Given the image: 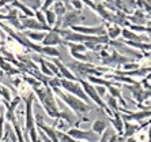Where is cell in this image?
Instances as JSON below:
<instances>
[{
  "mask_svg": "<svg viewBox=\"0 0 151 142\" xmlns=\"http://www.w3.org/2000/svg\"><path fill=\"white\" fill-rule=\"evenodd\" d=\"M53 93H56L57 96L60 97V100H61L63 103L67 104L71 109L74 111V114H76V115H83L93 108L90 104L82 101L81 99L72 96V94H70V93L61 92V89H56V90H53Z\"/></svg>",
  "mask_w": 151,
  "mask_h": 142,
  "instance_id": "obj_1",
  "label": "cell"
},
{
  "mask_svg": "<svg viewBox=\"0 0 151 142\" xmlns=\"http://www.w3.org/2000/svg\"><path fill=\"white\" fill-rule=\"evenodd\" d=\"M79 83L82 85V88H83V92L86 93V96L88 97L90 100H93L97 105H99L101 108H104L105 109V112L108 115H110V116H113V112L108 108V105H106L104 101H102V99L98 96V93H97V90H95V86L94 85H91L88 81H86V79H81L79 81Z\"/></svg>",
  "mask_w": 151,
  "mask_h": 142,
  "instance_id": "obj_2",
  "label": "cell"
},
{
  "mask_svg": "<svg viewBox=\"0 0 151 142\" xmlns=\"http://www.w3.org/2000/svg\"><path fill=\"white\" fill-rule=\"evenodd\" d=\"M61 88H63L64 90H67L70 94L78 97V99H81L84 103L88 104V101H90V99L86 96V93L83 92V88H82V85L78 81H68V79L61 78Z\"/></svg>",
  "mask_w": 151,
  "mask_h": 142,
  "instance_id": "obj_3",
  "label": "cell"
},
{
  "mask_svg": "<svg viewBox=\"0 0 151 142\" xmlns=\"http://www.w3.org/2000/svg\"><path fill=\"white\" fill-rule=\"evenodd\" d=\"M67 134L71 138H74L76 142L79 141H86V142H98L99 137L93 131H86L83 128L79 127H71L67 131Z\"/></svg>",
  "mask_w": 151,
  "mask_h": 142,
  "instance_id": "obj_4",
  "label": "cell"
},
{
  "mask_svg": "<svg viewBox=\"0 0 151 142\" xmlns=\"http://www.w3.org/2000/svg\"><path fill=\"white\" fill-rule=\"evenodd\" d=\"M84 19L86 18L82 15V12H78V11L72 10L61 18V29L65 30L67 28H74V26H76L78 22H83Z\"/></svg>",
  "mask_w": 151,
  "mask_h": 142,
  "instance_id": "obj_5",
  "label": "cell"
},
{
  "mask_svg": "<svg viewBox=\"0 0 151 142\" xmlns=\"http://www.w3.org/2000/svg\"><path fill=\"white\" fill-rule=\"evenodd\" d=\"M21 19L22 29H27V30H33V32H50L52 30V29L45 28L41 23H38L35 18H26L25 15H22Z\"/></svg>",
  "mask_w": 151,
  "mask_h": 142,
  "instance_id": "obj_6",
  "label": "cell"
},
{
  "mask_svg": "<svg viewBox=\"0 0 151 142\" xmlns=\"http://www.w3.org/2000/svg\"><path fill=\"white\" fill-rule=\"evenodd\" d=\"M42 44H44V46H55V45H57V44H65V41L60 37V34L57 33L56 29L53 28L50 32L46 33Z\"/></svg>",
  "mask_w": 151,
  "mask_h": 142,
  "instance_id": "obj_7",
  "label": "cell"
},
{
  "mask_svg": "<svg viewBox=\"0 0 151 142\" xmlns=\"http://www.w3.org/2000/svg\"><path fill=\"white\" fill-rule=\"evenodd\" d=\"M124 122H144L146 119H150L151 117V109L150 111H139V112H135V114H124L121 115Z\"/></svg>",
  "mask_w": 151,
  "mask_h": 142,
  "instance_id": "obj_8",
  "label": "cell"
},
{
  "mask_svg": "<svg viewBox=\"0 0 151 142\" xmlns=\"http://www.w3.org/2000/svg\"><path fill=\"white\" fill-rule=\"evenodd\" d=\"M55 64H56V67L59 68L60 77H63V79H68V81H76V75H74V72H72L70 68L65 67V66H64V64L61 63L59 59H56V60H55Z\"/></svg>",
  "mask_w": 151,
  "mask_h": 142,
  "instance_id": "obj_9",
  "label": "cell"
},
{
  "mask_svg": "<svg viewBox=\"0 0 151 142\" xmlns=\"http://www.w3.org/2000/svg\"><path fill=\"white\" fill-rule=\"evenodd\" d=\"M110 122H112V126H113V128H114V131L117 133V135H123V133H124V120H123V117H121V115H120L119 112H114Z\"/></svg>",
  "mask_w": 151,
  "mask_h": 142,
  "instance_id": "obj_10",
  "label": "cell"
},
{
  "mask_svg": "<svg viewBox=\"0 0 151 142\" xmlns=\"http://www.w3.org/2000/svg\"><path fill=\"white\" fill-rule=\"evenodd\" d=\"M137 130H140V124H134V123H131V122H124L123 135L125 137V138L135 137V134L137 133Z\"/></svg>",
  "mask_w": 151,
  "mask_h": 142,
  "instance_id": "obj_11",
  "label": "cell"
},
{
  "mask_svg": "<svg viewBox=\"0 0 151 142\" xmlns=\"http://www.w3.org/2000/svg\"><path fill=\"white\" fill-rule=\"evenodd\" d=\"M108 130V123H106L105 120H102V119H97V120L93 123V128L91 131L95 133V134L98 135V137H101L104 133Z\"/></svg>",
  "mask_w": 151,
  "mask_h": 142,
  "instance_id": "obj_12",
  "label": "cell"
},
{
  "mask_svg": "<svg viewBox=\"0 0 151 142\" xmlns=\"http://www.w3.org/2000/svg\"><path fill=\"white\" fill-rule=\"evenodd\" d=\"M123 32V29L120 28V25H108L106 26V36L109 37V40H116L117 37H120Z\"/></svg>",
  "mask_w": 151,
  "mask_h": 142,
  "instance_id": "obj_13",
  "label": "cell"
},
{
  "mask_svg": "<svg viewBox=\"0 0 151 142\" xmlns=\"http://www.w3.org/2000/svg\"><path fill=\"white\" fill-rule=\"evenodd\" d=\"M23 36H25L29 41L33 40V41H35V43H42L44 38H45L46 33L45 32H26Z\"/></svg>",
  "mask_w": 151,
  "mask_h": 142,
  "instance_id": "obj_14",
  "label": "cell"
},
{
  "mask_svg": "<svg viewBox=\"0 0 151 142\" xmlns=\"http://www.w3.org/2000/svg\"><path fill=\"white\" fill-rule=\"evenodd\" d=\"M52 10L55 11L56 17L63 18L64 15L67 14V3H63V1H55Z\"/></svg>",
  "mask_w": 151,
  "mask_h": 142,
  "instance_id": "obj_15",
  "label": "cell"
},
{
  "mask_svg": "<svg viewBox=\"0 0 151 142\" xmlns=\"http://www.w3.org/2000/svg\"><path fill=\"white\" fill-rule=\"evenodd\" d=\"M11 6L15 8H19V10H22V12L25 14L26 18H34V11H32L30 8L26 6L25 3H19V1H12L11 3Z\"/></svg>",
  "mask_w": 151,
  "mask_h": 142,
  "instance_id": "obj_16",
  "label": "cell"
},
{
  "mask_svg": "<svg viewBox=\"0 0 151 142\" xmlns=\"http://www.w3.org/2000/svg\"><path fill=\"white\" fill-rule=\"evenodd\" d=\"M45 14V19H46V25H48V28L52 29L53 26H56V14H55V11L53 10H49V11H46V12H44Z\"/></svg>",
  "mask_w": 151,
  "mask_h": 142,
  "instance_id": "obj_17",
  "label": "cell"
},
{
  "mask_svg": "<svg viewBox=\"0 0 151 142\" xmlns=\"http://www.w3.org/2000/svg\"><path fill=\"white\" fill-rule=\"evenodd\" d=\"M136 139V142H148V131L146 130V127H140V130H137V133L134 137Z\"/></svg>",
  "mask_w": 151,
  "mask_h": 142,
  "instance_id": "obj_18",
  "label": "cell"
},
{
  "mask_svg": "<svg viewBox=\"0 0 151 142\" xmlns=\"http://www.w3.org/2000/svg\"><path fill=\"white\" fill-rule=\"evenodd\" d=\"M108 89H109L110 96H112V97H114V99H116V100H119V101H120V103H121V105H123V106H125V105H127V103H125V101H124V100H123V96H121V93H120V90H119V89H117V88H114V86H109V88H108Z\"/></svg>",
  "mask_w": 151,
  "mask_h": 142,
  "instance_id": "obj_19",
  "label": "cell"
},
{
  "mask_svg": "<svg viewBox=\"0 0 151 142\" xmlns=\"http://www.w3.org/2000/svg\"><path fill=\"white\" fill-rule=\"evenodd\" d=\"M121 34H123L124 38H127V41H134V43H136V41H140V40H142L140 36L134 34V33L129 32L128 29H123V32H121Z\"/></svg>",
  "mask_w": 151,
  "mask_h": 142,
  "instance_id": "obj_20",
  "label": "cell"
},
{
  "mask_svg": "<svg viewBox=\"0 0 151 142\" xmlns=\"http://www.w3.org/2000/svg\"><path fill=\"white\" fill-rule=\"evenodd\" d=\"M41 53H45V55H48V56L60 57V52H59V49H56L55 46H42Z\"/></svg>",
  "mask_w": 151,
  "mask_h": 142,
  "instance_id": "obj_21",
  "label": "cell"
},
{
  "mask_svg": "<svg viewBox=\"0 0 151 142\" xmlns=\"http://www.w3.org/2000/svg\"><path fill=\"white\" fill-rule=\"evenodd\" d=\"M34 18L37 19V22H38V23H41L42 26L48 28V25H46V19H45V14H44L41 10L35 11V12H34ZM49 29H50V28H49Z\"/></svg>",
  "mask_w": 151,
  "mask_h": 142,
  "instance_id": "obj_22",
  "label": "cell"
},
{
  "mask_svg": "<svg viewBox=\"0 0 151 142\" xmlns=\"http://www.w3.org/2000/svg\"><path fill=\"white\" fill-rule=\"evenodd\" d=\"M48 86H49L52 90L61 89V79H60V78H50L49 82H48Z\"/></svg>",
  "mask_w": 151,
  "mask_h": 142,
  "instance_id": "obj_23",
  "label": "cell"
},
{
  "mask_svg": "<svg viewBox=\"0 0 151 142\" xmlns=\"http://www.w3.org/2000/svg\"><path fill=\"white\" fill-rule=\"evenodd\" d=\"M4 133H6V116H4V109L0 116V139H3Z\"/></svg>",
  "mask_w": 151,
  "mask_h": 142,
  "instance_id": "obj_24",
  "label": "cell"
},
{
  "mask_svg": "<svg viewBox=\"0 0 151 142\" xmlns=\"http://www.w3.org/2000/svg\"><path fill=\"white\" fill-rule=\"evenodd\" d=\"M40 64H41V67H40V70H41V72H44L45 75H48V77H52L53 72L49 70V67L46 66V62L42 60V59H40Z\"/></svg>",
  "mask_w": 151,
  "mask_h": 142,
  "instance_id": "obj_25",
  "label": "cell"
},
{
  "mask_svg": "<svg viewBox=\"0 0 151 142\" xmlns=\"http://www.w3.org/2000/svg\"><path fill=\"white\" fill-rule=\"evenodd\" d=\"M25 4L29 6V8L32 11H38V10H41L42 1H25Z\"/></svg>",
  "mask_w": 151,
  "mask_h": 142,
  "instance_id": "obj_26",
  "label": "cell"
},
{
  "mask_svg": "<svg viewBox=\"0 0 151 142\" xmlns=\"http://www.w3.org/2000/svg\"><path fill=\"white\" fill-rule=\"evenodd\" d=\"M68 46H70V49L75 51V52H79V53H83L84 51H86V46L83 45V44H68Z\"/></svg>",
  "mask_w": 151,
  "mask_h": 142,
  "instance_id": "obj_27",
  "label": "cell"
},
{
  "mask_svg": "<svg viewBox=\"0 0 151 142\" xmlns=\"http://www.w3.org/2000/svg\"><path fill=\"white\" fill-rule=\"evenodd\" d=\"M106 103H108V106H112L114 112H117V111H119V105H117V100L114 99V97L109 96V97H108V100H106Z\"/></svg>",
  "mask_w": 151,
  "mask_h": 142,
  "instance_id": "obj_28",
  "label": "cell"
},
{
  "mask_svg": "<svg viewBox=\"0 0 151 142\" xmlns=\"http://www.w3.org/2000/svg\"><path fill=\"white\" fill-rule=\"evenodd\" d=\"M114 134L113 133V130H106L104 134L99 137V139H98V142H109V138L112 137V135Z\"/></svg>",
  "mask_w": 151,
  "mask_h": 142,
  "instance_id": "obj_29",
  "label": "cell"
},
{
  "mask_svg": "<svg viewBox=\"0 0 151 142\" xmlns=\"http://www.w3.org/2000/svg\"><path fill=\"white\" fill-rule=\"evenodd\" d=\"M55 4V1L53 0H46V1H42V6H41V11L42 12H46V11L52 10V6Z\"/></svg>",
  "mask_w": 151,
  "mask_h": 142,
  "instance_id": "obj_30",
  "label": "cell"
},
{
  "mask_svg": "<svg viewBox=\"0 0 151 142\" xmlns=\"http://www.w3.org/2000/svg\"><path fill=\"white\" fill-rule=\"evenodd\" d=\"M70 4L74 7V11H78V12H82V11H83V6H84L83 1H71Z\"/></svg>",
  "mask_w": 151,
  "mask_h": 142,
  "instance_id": "obj_31",
  "label": "cell"
},
{
  "mask_svg": "<svg viewBox=\"0 0 151 142\" xmlns=\"http://www.w3.org/2000/svg\"><path fill=\"white\" fill-rule=\"evenodd\" d=\"M139 68V64L137 63H125L124 64V70L125 71H135V70H137Z\"/></svg>",
  "mask_w": 151,
  "mask_h": 142,
  "instance_id": "obj_32",
  "label": "cell"
},
{
  "mask_svg": "<svg viewBox=\"0 0 151 142\" xmlns=\"http://www.w3.org/2000/svg\"><path fill=\"white\" fill-rule=\"evenodd\" d=\"M95 90H97V93H98V96L101 97V99L106 96V88L105 86H95Z\"/></svg>",
  "mask_w": 151,
  "mask_h": 142,
  "instance_id": "obj_33",
  "label": "cell"
},
{
  "mask_svg": "<svg viewBox=\"0 0 151 142\" xmlns=\"http://www.w3.org/2000/svg\"><path fill=\"white\" fill-rule=\"evenodd\" d=\"M117 138H119V135H117V134H113L112 137L109 138V142H117Z\"/></svg>",
  "mask_w": 151,
  "mask_h": 142,
  "instance_id": "obj_34",
  "label": "cell"
},
{
  "mask_svg": "<svg viewBox=\"0 0 151 142\" xmlns=\"http://www.w3.org/2000/svg\"><path fill=\"white\" fill-rule=\"evenodd\" d=\"M0 142H11L10 139H8V134H7V133H4V137H3V139H0Z\"/></svg>",
  "mask_w": 151,
  "mask_h": 142,
  "instance_id": "obj_35",
  "label": "cell"
},
{
  "mask_svg": "<svg viewBox=\"0 0 151 142\" xmlns=\"http://www.w3.org/2000/svg\"><path fill=\"white\" fill-rule=\"evenodd\" d=\"M143 6L146 7V11H147V12H151V6H150V3H143Z\"/></svg>",
  "mask_w": 151,
  "mask_h": 142,
  "instance_id": "obj_36",
  "label": "cell"
},
{
  "mask_svg": "<svg viewBox=\"0 0 151 142\" xmlns=\"http://www.w3.org/2000/svg\"><path fill=\"white\" fill-rule=\"evenodd\" d=\"M127 138L124 137V135H119V138H117V142H125Z\"/></svg>",
  "mask_w": 151,
  "mask_h": 142,
  "instance_id": "obj_37",
  "label": "cell"
},
{
  "mask_svg": "<svg viewBox=\"0 0 151 142\" xmlns=\"http://www.w3.org/2000/svg\"><path fill=\"white\" fill-rule=\"evenodd\" d=\"M6 6H7V3H6V1H0V8H4Z\"/></svg>",
  "mask_w": 151,
  "mask_h": 142,
  "instance_id": "obj_38",
  "label": "cell"
},
{
  "mask_svg": "<svg viewBox=\"0 0 151 142\" xmlns=\"http://www.w3.org/2000/svg\"><path fill=\"white\" fill-rule=\"evenodd\" d=\"M4 75H6V74H4V71H3V70H1V68H0V79L3 78Z\"/></svg>",
  "mask_w": 151,
  "mask_h": 142,
  "instance_id": "obj_39",
  "label": "cell"
},
{
  "mask_svg": "<svg viewBox=\"0 0 151 142\" xmlns=\"http://www.w3.org/2000/svg\"><path fill=\"white\" fill-rule=\"evenodd\" d=\"M147 81H151V71L148 72V75H147Z\"/></svg>",
  "mask_w": 151,
  "mask_h": 142,
  "instance_id": "obj_40",
  "label": "cell"
},
{
  "mask_svg": "<svg viewBox=\"0 0 151 142\" xmlns=\"http://www.w3.org/2000/svg\"><path fill=\"white\" fill-rule=\"evenodd\" d=\"M79 142H86V141H79Z\"/></svg>",
  "mask_w": 151,
  "mask_h": 142,
  "instance_id": "obj_41",
  "label": "cell"
},
{
  "mask_svg": "<svg viewBox=\"0 0 151 142\" xmlns=\"http://www.w3.org/2000/svg\"><path fill=\"white\" fill-rule=\"evenodd\" d=\"M150 49H151V44H150Z\"/></svg>",
  "mask_w": 151,
  "mask_h": 142,
  "instance_id": "obj_42",
  "label": "cell"
},
{
  "mask_svg": "<svg viewBox=\"0 0 151 142\" xmlns=\"http://www.w3.org/2000/svg\"><path fill=\"white\" fill-rule=\"evenodd\" d=\"M150 86H151V83H150Z\"/></svg>",
  "mask_w": 151,
  "mask_h": 142,
  "instance_id": "obj_43",
  "label": "cell"
}]
</instances>
